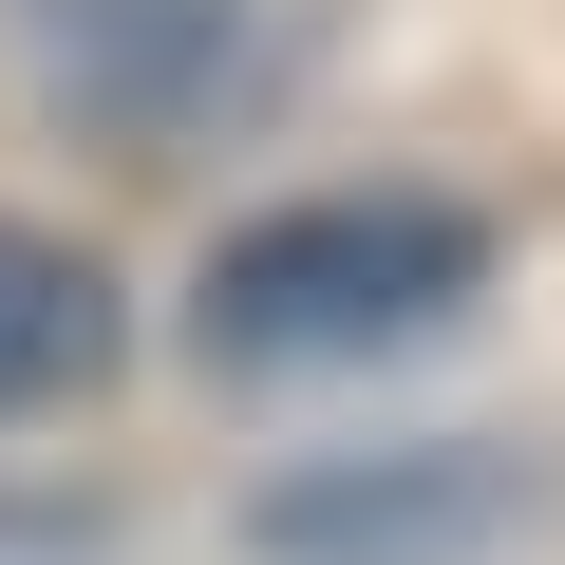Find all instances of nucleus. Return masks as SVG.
I'll use <instances>...</instances> for the list:
<instances>
[{
  "label": "nucleus",
  "mask_w": 565,
  "mask_h": 565,
  "mask_svg": "<svg viewBox=\"0 0 565 565\" xmlns=\"http://www.w3.org/2000/svg\"><path fill=\"white\" fill-rule=\"evenodd\" d=\"M490 226L434 189H302L207 245V359L226 377H340V359H415L471 321Z\"/></svg>",
  "instance_id": "1"
},
{
  "label": "nucleus",
  "mask_w": 565,
  "mask_h": 565,
  "mask_svg": "<svg viewBox=\"0 0 565 565\" xmlns=\"http://www.w3.org/2000/svg\"><path fill=\"white\" fill-rule=\"evenodd\" d=\"M321 57V0H20V76L57 132H95L114 170H189L245 151Z\"/></svg>",
  "instance_id": "2"
},
{
  "label": "nucleus",
  "mask_w": 565,
  "mask_h": 565,
  "mask_svg": "<svg viewBox=\"0 0 565 565\" xmlns=\"http://www.w3.org/2000/svg\"><path fill=\"white\" fill-rule=\"evenodd\" d=\"M565 471L509 434H415V452H321L245 509V565H546Z\"/></svg>",
  "instance_id": "3"
},
{
  "label": "nucleus",
  "mask_w": 565,
  "mask_h": 565,
  "mask_svg": "<svg viewBox=\"0 0 565 565\" xmlns=\"http://www.w3.org/2000/svg\"><path fill=\"white\" fill-rule=\"evenodd\" d=\"M114 340H132V321H114V264L0 207V434H20V415H76V396L114 377Z\"/></svg>",
  "instance_id": "4"
}]
</instances>
